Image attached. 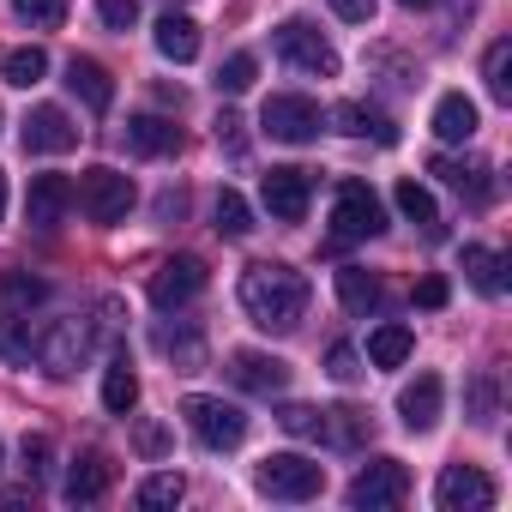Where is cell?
I'll return each mask as SVG.
<instances>
[{"label": "cell", "mask_w": 512, "mask_h": 512, "mask_svg": "<svg viewBox=\"0 0 512 512\" xmlns=\"http://www.w3.org/2000/svg\"><path fill=\"white\" fill-rule=\"evenodd\" d=\"M241 308L260 332H296L308 314V278L284 260H260L241 272Z\"/></svg>", "instance_id": "6da1fadb"}, {"label": "cell", "mask_w": 512, "mask_h": 512, "mask_svg": "<svg viewBox=\"0 0 512 512\" xmlns=\"http://www.w3.org/2000/svg\"><path fill=\"white\" fill-rule=\"evenodd\" d=\"M133 175H121V169H109V163H97V169H85L79 181H73V205L91 217V223H121L127 211H133Z\"/></svg>", "instance_id": "7a4b0ae2"}, {"label": "cell", "mask_w": 512, "mask_h": 512, "mask_svg": "<svg viewBox=\"0 0 512 512\" xmlns=\"http://www.w3.org/2000/svg\"><path fill=\"white\" fill-rule=\"evenodd\" d=\"M181 416H187L193 440H199V446H211V452H235V446L247 440V416H241V404H223V398L193 392V398L181 404Z\"/></svg>", "instance_id": "3957f363"}, {"label": "cell", "mask_w": 512, "mask_h": 512, "mask_svg": "<svg viewBox=\"0 0 512 512\" xmlns=\"http://www.w3.org/2000/svg\"><path fill=\"white\" fill-rule=\"evenodd\" d=\"M253 482H260V494H272V500H314L326 488V470L314 458H302V452H272V458H260Z\"/></svg>", "instance_id": "277c9868"}, {"label": "cell", "mask_w": 512, "mask_h": 512, "mask_svg": "<svg viewBox=\"0 0 512 512\" xmlns=\"http://www.w3.org/2000/svg\"><path fill=\"white\" fill-rule=\"evenodd\" d=\"M386 229V211H380V193L368 181H344L338 199H332V241H368Z\"/></svg>", "instance_id": "5b68a950"}, {"label": "cell", "mask_w": 512, "mask_h": 512, "mask_svg": "<svg viewBox=\"0 0 512 512\" xmlns=\"http://www.w3.org/2000/svg\"><path fill=\"white\" fill-rule=\"evenodd\" d=\"M260 127H266L272 139H284V145H308V139H320L326 115H320V103H314V97L278 91V97H266V109H260Z\"/></svg>", "instance_id": "8992f818"}, {"label": "cell", "mask_w": 512, "mask_h": 512, "mask_svg": "<svg viewBox=\"0 0 512 512\" xmlns=\"http://www.w3.org/2000/svg\"><path fill=\"white\" fill-rule=\"evenodd\" d=\"M272 43H278V55H284L290 67H302V73H314V79H332V73H338V49H332L308 19H284Z\"/></svg>", "instance_id": "52a82bcc"}, {"label": "cell", "mask_w": 512, "mask_h": 512, "mask_svg": "<svg viewBox=\"0 0 512 512\" xmlns=\"http://www.w3.org/2000/svg\"><path fill=\"white\" fill-rule=\"evenodd\" d=\"M410 494V470L398 464V458H374V464H362V476L350 482V506L356 512H380V506H398Z\"/></svg>", "instance_id": "ba28073f"}, {"label": "cell", "mask_w": 512, "mask_h": 512, "mask_svg": "<svg viewBox=\"0 0 512 512\" xmlns=\"http://www.w3.org/2000/svg\"><path fill=\"white\" fill-rule=\"evenodd\" d=\"M434 500H440V512H488L494 506V476L476 470V464H446L440 482H434Z\"/></svg>", "instance_id": "9c48e42d"}, {"label": "cell", "mask_w": 512, "mask_h": 512, "mask_svg": "<svg viewBox=\"0 0 512 512\" xmlns=\"http://www.w3.org/2000/svg\"><path fill=\"white\" fill-rule=\"evenodd\" d=\"M199 290H205V260H193V253H175V260H163L151 272V308H163V314L187 308Z\"/></svg>", "instance_id": "30bf717a"}, {"label": "cell", "mask_w": 512, "mask_h": 512, "mask_svg": "<svg viewBox=\"0 0 512 512\" xmlns=\"http://www.w3.org/2000/svg\"><path fill=\"white\" fill-rule=\"evenodd\" d=\"M260 199H266V211L278 217V223H302L308 217V199H314V175L308 169H272L266 181H260Z\"/></svg>", "instance_id": "8fae6325"}, {"label": "cell", "mask_w": 512, "mask_h": 512, "mask_svg": "<svg viewBox=\"0 0 512 512\" xmlns=\"http://www.w3.org/2000/svg\"><path fill=\"white\" fill-rule=\"evenodd\" d=\"M229 380L253 398H278L290 386V362L284 356H266V350H235L229 356Z\"/></svg>", "instance_id": "7c38bea8"}, {"label": "cell", "mask_w": 512, "mask_h": 512, "mask_svg": "<svg viewBox=\"0 0 512 512\" xmlns=\"http://www.w3.org/2000/svg\"><path fill=\"white\" fill-rule=\"evenodd\" d=\"M73 145H79V127H73V115H67V109H55V103H37V109L25 115V151L61 157V151H73Z\"/></svg>", "instance_id": "4fadbf2b"}, {"label": "cell", "mask_w": 512, "mask_h": 512, "mask_svg": "<svg viewBox=\"0 0 512 512\" xmlns=\"http://www.w3.org/2000/svg\"><path fill=\"white\" fill-rule=\"evenodd\" d=\"M434 175L464 199V205H494V169L488 163H476V157H434Z\"/></svg>", "instance_id": "5bb4252c"}, {"label": "cell", "mask_w": 512, "mask_h": 512, "mask_svg": "<svg viewBox=\"0 0 512 512\" xmlns=\"http://www.w3.org/2000/svg\"><path fill=\"white\" fill-rule=\"evenodd\" d=\"M67 91H73L91 115H109V103H115V79H109V67L91 61V55H73V61H67Z\"/></svg>", "instance_id": "9a60e30c"}, {"label": "cell", "mask_w": 512, "mask_h": 512, "mask_svg": "<svg viewBox=\"0 0 512 512\" xmlns=\"http://www.w3.org/2000/svg\"><path fill=\"white\" fill-rule=\"evenodd\" d=\"M67 211H73V181H67V175H37L31 193H25V217H31V229H55Z\"/></svg>", "instance_id": "2e32d148"}, {"label": "cell", "mask_w": 512, "mask_h": 512, "mask_svg": "<svg viewBox=\"0 0 512 512\" xmlns=\"http://www.w3.org/2000/svg\"><path fill=\"white\" fill-rule=\"evenodd\" d=\"M31 350L49 362V374H73V368L85 362V350H91V332H85L79 320H61L49 338H31Z\"/></svg>", "instance_id": "e0dca14e"}, {"label": "cell", "mask_w": 512, "mask_h": 512, "mask_svg": "<svg viewBox=\"0 0 512 512\" xmlns=\"http://www.w3.org/2000/svg\"><path fill=\"white\" fill-rule=\"evenodd\" d=\"M440 398H446V386H440L434 374H416V380L398 392V416H404V428H410V434H428V428L440 422Z\"/></svg>", "instance_id": "ac0fdd59"}, {"label": "cell", "mask_w": 512, "mask_h": 512, "mask_svg": "<svg viewBox=\"0 0 512 512\" xmlns=\"http://www.w3.org/2000/svg\"><path fill=\"white\" fill-rule=\"evenodd\" d=\"M476 127H482V115H476V103H470L464 91H446V97L434 103V139H440V145H470Z\"/></svg>", "instance_id": "d6986e66"}, {"label": "cell", "mask_w": 512, "mask_h": 512, "mask_svg": "<svg viewBox=\"0 0 512 512\" xmlns=\"http://www.w3.org/2000/svg\"><path fill=\"white\" fill-rule=\"evenodd\" d=\"M127 145L139 157H169V151H181V127L169 115H133L127 121Z\"/></svg>", "instance_id": "ffe728a7"}, {"label": "cell", "mask_w": 512, "mask_h": 512, "mask_svg": "<svg viewBox=\"0 0 512 512\" xmlns=\"http://www.w3.org/2000/svg\"><path fill=\"white\" fill-rule=\"evenodd\" d=\"M157 55L175 61V67H187V61L199 55V25H193L187 13H163V19H157Z\"/></svg>", "instance_id": "44dd1931"}, {"label": "cell", "mask_w": 512, "mask_h": 512, "mask_svg": "<svg viewBox=\"0 0 512 512\" xmlns=\"http://www.w3.org/2000/svg\"><path fill=\"white\" fill-rule=\"evenodd\" d=\"M61 494H67L73 506H91V500H103V494H109V464H103L97 452H85V458H79V464L67 470Z\"/></svg>", "instance_id": "7402d4cb"}, {"label": "cell", "mask_w": 512, "mask_h": 512, "mask_svg": "<svg viewBox=\"0 0 512 512\" xmlns=\"http://www.w3.org/2000/svg\"><path fill=\"white\" fill-rule=\"evenodd\" d=\"M338 133L374 139V145H398V127H392L380 109H368V103H344V109H338Z\"/></svg>", "instance_id": "603a6c76"}, {"label": "cell", "mask_w": 512, "mask_h": 512, "mask_svg": "<svg viewBox=\"0 0 512 512\" xmlns=\"http://www.w3.org/2000/svg\"><path fill=\"white\" fill-rule=\"evenodd\" d=\"M133 404H139V374H133L127 356H115V362L103 368V410H109V416H127Z\"/></svg>", "instance_id": "cb8c5ba5"}, {"label": "cell", "mask_w": 512, "mask_h": 512, "mask_svg": "<svg viewBox=\"0 0 512 512\" xmlns=\"http://www.w3.org/2000/svg\"><path fill=\"white\" fill-rule=\"evenodd\" d=\"M464 278L482 296H506V260H500L494 247H464Z\"/></svg>", "instance_id": "d4e9b609"}, {"label": "cell", "mask_w": 512, "mask_h": 512, "mask_svg": "<svg viewBox=\"0 0 512 512\" xmlns=\"http://www.w3.org/2000/svg\"><path fill=\"white\" fill-rule=\"evenodd\" d=\"M410 350H416L410 326H374V332H368V362H374V368H404Z\"/></svg>", "instance_id": "484cf974"}, {"label": "cell", "mask_w": 512, "mask_h": 512, "mask_svg": "<svg viewBox=\"0 0 512 512\" xmlns=\"http://www.w3.org/2000/svg\"><path fill=\"white\" fill-rule=\"evenodd\" d=\"M338 302L350 314H374L380 308V278H368L362 266H338Z\"/></svg>", "instance_id": "4316f807"}, {"label": "cell", "mask_w": 512, "mask_h": 512, "mask_svg": "<svg viewBox=\"0 0 512 512\" xmlns=\"http://www.w3.org/2000/svg\"><path fill=\"white\" fill-rule=\"evenodd\" d=\"M482 79H488V97H494V103H512V43H506V37L488 43V55H482Z\"/></svg>", "instance_id": "83f0119b"}, {"label": "cell", "mask_w": 512, "mask_h": 512, "mask_svg": "<svg viewBox=\"0 0 512 512\" xmlns=\"http://www.w3.org/2000/svg\"><path fill=\"white\" fill-rule=\"evenodd\" d=\"M392 199H398V211H404L410 223H422L428 235H440V211H434V193H428L422 181H398V193H392Z\"/></svg>", "instance_id": "f1b7e54d"}, {"label": "cell", "mask_w": 512, "mask_h": 512, "mask_svg": "<svg viewBox=\"0 0 512 512\" xmlns=\"http://www.w3.org/2000/svg\"><path fill=\"white\" fill-rule=\"evenodd\" d=\"M211 217H217V235H229V241H241V235H253V211H247V199H241L235 187H223V193H217V205H211Z\"/></svg>", "instance_id": "f546056e"}, {"label": "cell", "mask_w": 512, "mask_h": 512, "mask_svg": "<svg viewBox=\"0 0 512 512\" xmlns=\"http://www.w3.org/2000/svg\"><path fill=\"white\" fill-rule=\"evenodd\" d=\"M181 494H187V482H181V470H157V476H145L139 482V506L145 512H163V506H181Z\"/></svg>", "instance_id": "4dcf8cb0"}, {"label": "cell", "mask_w": 512, "mask_h": 512, "mask_svg": "<svg viewBox=\"0 0 512 512\" xmlns=\"http://www.w3.org/2000/svg\"><path fill=\"white\" fill-rule=\"evenodd\" d=\"M0 73H7V85H19V91H31V85H43V73H49V55L31 43V49H13L7 61H0Z\"/></svg>", "instance_id": "1f68e13d"}, {"label": "cell", "mask_w": 512, "mask_h": 512, "mask_svg": "<svg viewBox=\"0 0 512 512\" xmlns=\"http://www.w3.org/2000/svg\"><path fill=\"white\" fill-rule=\"evenodd\" d=\"M278 422H284V434H296V440H326V410H314V404H284Z\"/></svg>", "instance_id": "d6a6232c"}, {"label": "cell", "mask_w": 512, "mask_h": 512, "mask_svg": "<svg viewBox=\"0 0 512 512\" xmlns=\"http://www.w3.org/2000/svg\"><path fill=\"white\" fill-rule=\"evenodd\" d=\"M253 79H260V61H253V55H229V61L217 67V91H229V97H241Z\"/></svg>", "instance_id": "836d02e7"}, {"label": "cell", "mask_w": 512, "mask_h": 512, "mask_svg": "<svg viewBox=\"0 0 512 512\" xmlns=\"http://www.w3.org/2000/svg\"><path fill=\"white\" fill-rule=\"evenodd\" d=\"M13 13L31 25V31H55L67 19V0H13Z\"/></svg>", "instance_id": "e575fe53"}, {"label": "cell", "mask_w": 512, "mask_h": 512, "mask_svg": "<svg viewBox=\"0 0 512 512\" xmlns=\"http://www.w3.org/2000/svg\"><path fill=\"white\" fill-rule=\"evenodd\" d=\"M157 350L175 356L181 368H199V356H205V350H199V332H169V326L157 332Z\"/></svg>", "instance_id": "d590c367"}, {"label": "cell", "mask_w": 512, "mask_h": 512, "mask_svg": "<svg viewBox=\"0 0 512 512\" xmlns=\"http://www.w3.org/2000/svg\"><path fill=\"white\" fill-rule=\"evenodd\" d=\"M43 296H49V284H43V278H25V272H7V302H13V308H37Z\"/></svg>", "instance_id": "8d00e7d4"}, {"label": "cell", "mask_w": 512, "mask_h": 512, "mask_svg": "<svg viewBox=\"0 0 512 512\" xmlns=\"http://www.w3.org/2000/svg\"><path fill=\"white\" fill-rule=\"evenodd\" d=\"M97 19L109 31H133L139 25V0H97Z\"/></svg>", "instance_id": "74e56055"}, {"label": "cell", "mask_w": 512, "mask_h": 512, "mask_svg": "<svg viewBox=\"0 0 512 512\" xmlns=\"http://www.w3.org/2000/svg\"><path fill=\"white\" fill-rule=\"evenodd\" d=\"M470 422H494V380H470Z\"/></svg>", "instance_id": "f35d334b"}, {"label": "cell", "mask_w": 512, "mask_h": 512, "mask_svg": "<svg viewBox=\"0 0 512 512\" xmlns=\"http://www.w3.org/2000/svg\"><path fill=\"white\" fill-rule=\"evenodd\" d=\"M25 476H31V482L49 476V440H43V434H25Z\"/></svg>", "instance_id": "ab89813d"}, {"label": "cell", "mask_w": 512, "mask_h": 512, "mask_svg": "<svg viewBox=\"0 0 512 512\" xmlns=\"http://www.w3.org/2000/svg\"><path fill=\"white\" fill-rule=\"evenodd\" d=\"M326 362H332V380H344V386H350V380H362V362H356V350H350V344H332V356H326Z\"/></svg>", "instance_id": "60d3db41"}, {"label": "cell", "mask_w": 512, "mask_h": 512, "mask_svg": "<svg viewBox=\"0 0 512 512\" xmlns=\"http://www.w3.org/2000/svg\"><path fill=\"white\" fill-rule=\"evenodd\" d=\"M332 13H338L344 25H368V19H374V0H332Z\"/></svg>", "instance_id": "b9f144b4"}, {"label": "cell", "mask_w": 512, "mask_h": 512, "mask_svg": "<svg viewBox=\"0 0 512 512\" xmlns=\"http://www.w3.org/2000/svg\"><path fill=\"white\" fill-rule=\"evenodd\" d=\"M211 127H217V145H229V151H241V115H229V109H223V115H217Z\"/></svg>", "instance_id": "7bdbcfd3"}, {"label": "cell", "mask_w": 512, "mask_h": 512, "mask_svg": "<svg viewBox=\"0 0 512 512\" xmlns=\"http://www.w3.org/2000/svg\"><path fill=\"white\" fill-rule=\"evenodd\" d=\"M416 302L422 308H446V278H422L416 284Z\"/></svg>", "instance_id": "ee69618b"}, {"label": "cell", "mask_w": 512, "mask_h": 512, "mask_svg": "<svg viewBox=\"0 0 512 512\" xmlns=\"http://www.w3.org/2000/svg\"><path fill=\"white\" fill-rule=\"evenodd\" d=\"M139 452H145V458H157V452H163V428H151V422H145V428H139Z\"/></svg>", "instance_id": "f6af8a7d"}, {"label": "cell", "mask_w": 512, "mask_h": 512, "mask_svg": "<svg viewBox=\"0 0 512 512\" xmlns=\"http://www.w3.org/2000/svg\"><path fill=\"white\" fill-rule=\"evenodd\" d=\"M398 7H416L422 13V7H440V0H398Z\"/></svg>", "instance_id": "bcb514c9"}, {"label": "cell", "mask_w": 512, "mask_h": 512, "mask_svg": "<svg viewBox=\"0 0 512 512\" xmlns=\"http://www.w3.org/2000/svg\"><path fill=\"white\" fill-rule=\"evenodd\" d=\"M0 217H7V175H0Z\"/></svg>", "instance_id": "7dc6e473"}]
</instances>
